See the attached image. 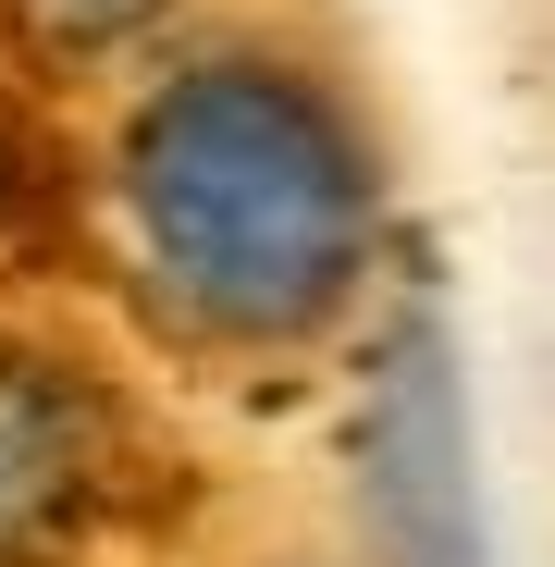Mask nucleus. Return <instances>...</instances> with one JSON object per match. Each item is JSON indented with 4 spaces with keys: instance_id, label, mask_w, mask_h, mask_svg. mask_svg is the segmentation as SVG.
Returning <instances> with one entry per match:
<instances>
[{
    "instance_id": "obj_4",
    "label": "nucleus",
    "mask_w": 555,
    "mask_h": 567,
    "mask_svg": "<svg viewBox=\"0 0 555 567\" xmlns=\"http://www.w3.org/2000/svg\"><path fill=\"white\" fill-rule=\"evenodd\" d=\"M38 136H25V112H13V86H0V259H13L25 235H38Z\"/></svg>"
},
{
    "instance_id": "obj_5",
    "label": "nucleus",
    "mask_w": 555,
    "mask_h": 567,
    "mask_svg": "<svg viewBox=\"0 0 555 567\" xmlns=\"http://www.w3.org/2000/svg\"><path fill=\"white\" fill-rule=\"evenodd\" d=\"M25 13H38L50 38H74V50H100V38H136V25H161L173 0H25Z\"/></svg>"
},
{
    "instance_id": "obj_3",
    "label": "nucleus",
    "mask_w": 555,
    "mask_h": 567,
    "mask_svg": "<svg viewBox=\"0 0 555 567\" xmlns=\"http://www.w3.org/2000/svg\"><path fill=\"white\" fill-rule=\"evenodd\" d=\"M136 494V420L74 346L0 333V567H50Z\"/></svg>"
},
{
    "instance_id": "obj_1",
    "label": "nucleus",
    "mask_w": 555,
    "mask_h": 567,
    "mask_svg": "<svg viewBox=\"0 0 555 567\" xmlns=\"http://www.w3.org/2000/svg\"><path fill=\"white\" fill-rule=\"evenodd\" d=\"M100 235L173 358H309L383 271V136L309 38H185L100 148Z\"/></svg>"
},
{
    "instance_id": "obj_2",
    "label": "nucleus",
    "mask_w": 555,
    "mask_h": 567,
    "mask_svg": "<svg viewBox=\"0 0 555 567\" xmlns=\"http://www.w3.org/2000/svg\"><path fill=\"white\" fill-rule=\"evenodd\" d=\"M358 518L383 567H494L482 518V456H470V370H456V321L432 309V284L383 309V333L358 346Z\"/></svg>"
}]
</instances>
